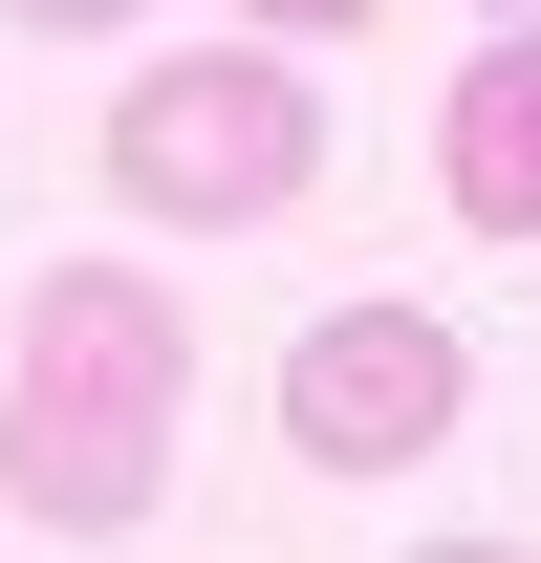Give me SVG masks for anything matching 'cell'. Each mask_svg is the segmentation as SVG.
<instances>
[{
  "instance_id": "cell-5",
  "label": "cell",
  "mask_w": 541,
  "mask_h": 563,
  "mask_svg": "<svg viewBox=\"0 0 541 563\" xmlns=\"http://www.w3.org/2000/svg\"><path fill=\"white\" fill-rule=\"evenodd\" d=\"M261 44H346V22H390V0H239Z\"/></svg>"
},
{
  "instance_id": "cell-7",
  "label": "cell",
  "mask_w": 541,
  "mask_h": 563,
  "mask_svg": "<svg viewBox=\"0 0 541 563\" xmlns=\"http://www.w3.org/2000/svg\"><path fill=\"white\" fill-rule=\"evenodd\" d=\"M411 563H541V542H411Z\"/></svg>"
},
{
  "instance_id": "cell-8",
  "label": "cell",
  "mask_w": 541,
  "mask_h": 563,
  "mask_svg": "<svg viewBox=\"0 0 541 563\" xmlns=\"http://www.w3.org/2000/svg\"><path fill=\"white\" fill-rule=\"evenodd\" d=\"M498 22H541V0H498Z\"/></svg>"
},
{
  "instance_id": "cell-6",
  "label": "cell",
  "mask_w": 541,
  "mask_h": 563,
  "mask_svg": "<svg viewBox=\"0 0 541 563\" xmlns=\"http://www.w3.org/2000/svg\"><path fill=\"white\" fill-rule=\"evenodd\" d=\"M0 22H44V44H109V22H131V0H0Z\"/></svg>"
},
{
  "instance_id": "cell-2",
  "label": "cell",
  "mask_w": 541,
  "mask_h": 563,
  "mask_svg": "<svg viewBox=\"0 0 541 563\" xmlns=\"http://www.w3.org/2000/svg\"><path fill=\"white\" fill-rule=\"evenodd\" d=\"M325 174V87L281 66V44H174V66L109 87V196L152 217V239H239V217H281Z\"/></svg>"
},
{
  "instance_id": "cell-4",
  "label": "cell",
  "mask_w": 541,
  "mask_h": 563,
  "mask_svg": "<svg viewBox=\"0 0 541 563\" xmlns=\"http://www.w3.org/2000/svg\"><path fill=\"white\" fill-rule=\"evenodd\" d=\"M433 196H455V239H541V22H498L455 66V109H433Z\"/></svg>"
},
{
  "instance_id": "cell-3",
  "label": "cell",
  "mask_w": 541,
  "mask_h": 563,
  "mask_svg": "<svg viewBox=\"0 0 541 563\" xmlns=\"http://www.w3.org/2000/svg\"><path fill=\"white\" fill-rule=\"evenodd\" d=\"M455 412H476V347L433 303H325L281 347V455L303 477H411V455H455Z\"/></svg>"
},
{
  "instance_id": "cell-1",
  "label": "cell",
  "mask_w": 541,
  "mask_h": 563,
  "mask_svg": "<svg viewBox=\"0 0 541 563\" xmlns=\"http://www.w3.org/2000/svg\"><path fill=\"white\" fill-rule=\"evenodd\" d=\"M174 390H196L174 282L44 261V282H22V347H0V498L66 520V542H131L152 498H174Z\"/></svg>"
}]
</instances>
